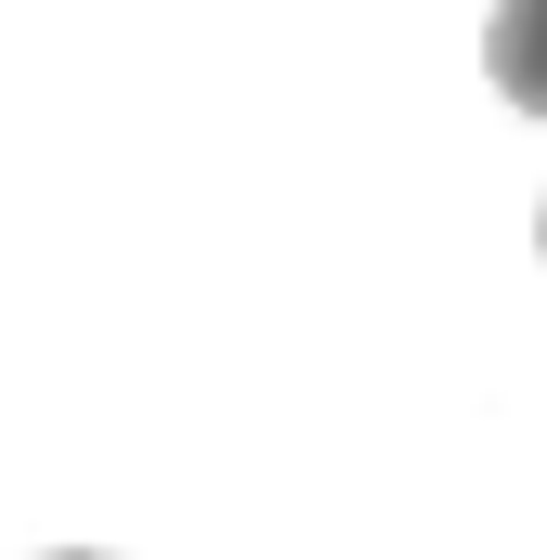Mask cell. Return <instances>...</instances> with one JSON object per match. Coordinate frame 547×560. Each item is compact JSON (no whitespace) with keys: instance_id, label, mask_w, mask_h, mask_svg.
Segmentation results:
<instances>
[{"instance_id":"cell-1","label":"cell","mask_w":547,"mask_h":560,"mask_svg":"<svg viewBox=\"0 0 547 560\" xmlns=\"http://www.w3.org/2000/svg\"><path fill=\"white\" fill-rule=\"evenodd\" d=\"M482 79H496L522 118H547V0H496V26H482Z\"/></svg>"},{"instance_id":"cell-2","label":"cell","mask_w":547,"mask_h":560,"mask_svg":"<svg viewBox=\"0 0 547 560\" xmlns=\"http://www.w3.org/2000/svg\"><path fill=\"white\" fill-rule=\"evenodd\" d=\"M535 248H547V209H535Z\"/></svg>"},{"instance_id":"cell-3","label":"cell","mask_w":547,"mask_h":560,"mask_svg":"<svg viewBox=\"0 0 547 560\" xmlns=\"http://www.w3.org/2000/svg\"><path fill=\"white\" fill-rule=\"evenodd\" d=\"M66 560H105V548H66Z\"/></svg>"}]
</instances>
